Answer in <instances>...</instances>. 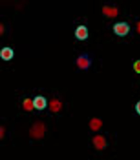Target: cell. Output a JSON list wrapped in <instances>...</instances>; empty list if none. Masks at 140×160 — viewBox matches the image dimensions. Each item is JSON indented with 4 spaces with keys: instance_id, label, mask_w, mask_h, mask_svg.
I'll use <instances>...</instances> for the list:
<instances>
[{
    "instance_id": "cell-13",
    "label": "cell",
    "mask_w": 140,
    "mask_h": 160,
    "mask_svg": "<svg viewBox=\"0 0 140 160\" xmlns=\"http://www.w3.org/2000/svg\"><path fill=\"white\" fill-rule=\"evenodd\" d=\"M136 112L140 116V100L138 101L135 105Z\"/></svg>"
},
{
    "instance_id": "cell-3",
    "label": "cell",
    "mask_w": 140,
    "mask_h": 160,
    "mask_svg": "<svg viewBox=\"0 0 140 160\" xmlns=\"http://www.w3.org/2000/svg\"><path fill=\"white\" fill-rule=\"evenodd\" d=\"M44 127L42 123H37L31 128V136L35 138H40L44 135Z\"/></svg>"
},
{
    "instance_id": "cell-5",
    "label": "cell",
    "mask_w": 140,
    "mask_h": 160,
    "mask_svg": "<svg viewBox=\"0 0 140 160\" xmlns=\"http://www.w3.org/2000/svg\"><path fill=\"white\" fill-rule=\"evenodd\" d=\"M14 55L13 50L10 47H3L0 52V56L1 58L5 60H11L13 57Z\"/></svg>"
},
{
    "instance_id": "cell-10",
    "label": "cell",
    "mask_w": 140,
    "mask_h": 160,
    "mask_svg": "<svg viewBox=\"0 0 140 160\" xmlns=\"http://www.w3.org/2000/svg\"><path fill=\"white\" fill-rule=\"evenodd\" d=\"M132 67L135 72L140 74V59L135 60L133 62Z\"/></svg>"
},
{
    "instance_id": "cell-4",
    "label": "cell",
    "mask_w": 140,
    "mask_h": 160,
    "mask_svg": "<svg viewBox=\"0 0 140 160\" xmlns=\"http://www.w3.org/2000/svg\"><path fill=\"white\" fill-rule=\"evenodd\" d=\"M75 36L78 40H84L88 37L89 32L88 28L84 25H81L77 28L75 31Z\"/></svg>"
},
{
    "instance_id": "cell-6",
    "label": "cell",
    "mask_w": 140,
    "mask_h": 160,
    "mask_svg": "<svg viewBox=\"0 0 140 160\" xmlns=\"http://www.w3.org/2000/svg\"><path fill=\"white\" fill-rule=\"evenodd\" d=\"M34 107L38 110H42L47 106L46 100L42 96H38L33 101Z\"/></svg>"
},
{
    "instance_id": "cell-12",
    "label": "cell",
    "mask_w": 140,
    "mask_h": 160,
    "mask_svg": "<svg viewBox=\"0 0 140 160\" xmlns=\"http://www.w3.org/2000/svg\"><path fill=\"white\" fill-rule=\"evenodd\" d=\"M104 12L106 15L109 16L113 17L116 14V11L115 9L109 8H104Z\"/></svg>"
},
{
    "instance_id": "cell-9",
    "label": "cell",
    "mask_w": 140,
    "mask_h": 160,
    "mask_svg": "<svg viewBox=\"0 0 140 160\" xmlns=\"http://www.w3.org/2000/svg\"><path fill=\"white\" fill-rule=\"evenodd\" d=\"M23 107L26 110L28 111H31L34 107L33 104V101H32L30 99H26L23 102Z\"/></svg>"
},
{
    "instance_id": "cell-14",
    "label": "cell",
    "mask_w": 140,
    "mask_h": 160,
    "mask_svg": "<svg viewBox=\"0 0 140 160\" xmlns=\"http://www.w3.org/2000/svg\"><path fill=\"white\" fill-rule=\"evenodd\" d=\"M138 30L139 32H140V23L138 25Z\"/></svg>"
},
{
    "instance_id": "cell-7",
    "label": "cell",
    "mask_w": 140,
    "mask_h": 160,
    "mask_svg": "<svg viewBox=\"0 0 140 160\" xmlns=\"http://www.w3.org/2000/svg\"><path fill=\"white\" fill-rule=\"evenodd\" d=\"M94 144L98 149H102L106 146L105 140L102 136H96L94 139Z\"/></svg>"
},
{
    "instance_id": "cell-2",
    "label": "cell",
    "mask_w": 140,
    "mask_h": 160,
    "mask_svg": "<svg viewBox=\"0 0 140 160\" xmlns=\"http://www.w3.org/2000/svg\"><path fill=\"white\" fill-rule=\"evenodd\" d=\"M92 60L87 53L80 55L77 60V66L81 69L87 70L91 66Z\"/></svg>"
},
{
    "instance_id": "cell-1",
    "label": "cell",
    "mask_w": 140,
    "mask_h": 160,
    "mask_svg": "<svg viewBox=\"0 0 140 160\" xmlns=\"http://www.w3.org/2000/svg\"><path fill=\"white\" fill-rule=\"evenodd\" d=\"M113 33L119 37H125L130 32L131 27L129 23L125 21L116 22L112 27Z\"/></svg>"
},
{
    "instance_id": "cell-11",
    "label": "cell",
    "mask_w": 140,
    "mask_h": 160,
    "mask_svg": "<svg viewBox=\"0 0 140 160\" xmlns=\"http://www.w3.org/2000/svg\"><path fill=\"white\" fill-rule=\"evenodd\" d=\"M101 126L100 121L97 119H94L92 120L91 122V128L94 130H97Z\"/></svg>"
},
{
    "instance_id": "cell-8",
    "label": "cell",
    "mask_w": 140,
    "mask_h": 160,
    "mask_svg": "<svg viewBox=\"0 0 140 160\" xmlns=\"http://www.w3.org/2000/svg\"><path fill=\"white\" fill-rule=\"evenodd\" d=\"M61 103L57 100H53L50 103V108L53 112H57L61 109Z\"/></svg>"
}]
</instances>
